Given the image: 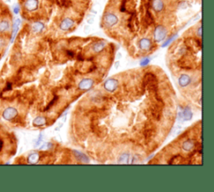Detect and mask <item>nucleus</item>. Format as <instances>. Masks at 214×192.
Here are the masks:
<instances>
[{"mask_svg": "<svg viewBox=\"0 0 214 192\" xmlns=\"http://www.w3.org/2000/svg\"><path fill=\"white\" fill-rule=\"evenodd\" d=\"M154 39L157 43L162 42L166 39L167 35V30L163 25H158L154 30Z\"/></svg>", "mask_w": 214, "mask_h": 192, "instance_id": "nucleus-1", "label": "nucleus"}, {"mask_svg": "<svg viewBox=\"0 0 214 192\" xmlns=\"http://www.w3.org/2000/svg\"><path fill=\"white\" fill-rule=\"evenodd\" d=\"M103 20H104V23L106 25L107 27H113L115 26V24H117L118 21H119V18L115 13H107L105 14L104 18H103Z\"/></svg>", "mask_w": 214, "mask_h": 192, "instance_id": "nucleus-2", "label": "nucleus"}, {"mask_svg": "<svg viewBox=\"0 0 214 192\" xmlns=\"http://www.w3.org/2000/svg\"><path fill=\"white\" fill-rule=\"evenodd\" d=\"M18 115V110L13 107H8L3 112V119L6 120H12Z\"/></svg>", "mask_w": 214, "mask_h": 192, "instance_id": "nucleus-3", "label": "nucleus"}, {"mask_svg": "<svg viewBox=\"0 0 214 192\" xmlns=\"http://www.w3.org/2000/svg\"><path fill=\"white\" fill-rule=\"evenodd\" d=\"M75 25V21L71 18H65L60 23V29L62 31H68Z\"/></svg>", "mask_w": 214, "mask_h": 192, "instance_id": "nucleus-4", "label": "nucleus"}, {"mask_svg": "<svg viewBox=\"0 0 214 192\" xmlns=\"http://www.w3.org/2000/svg\"><path fill=\"white\" fill-rule=\"evenodd\" d=\"M118 85H119V82H118L117 79H108L105 82L104 88L108 92H114L118 88Z\"/></svg>", "mask_w": 214, "mask_h": 192, "instance_id": "nucleus-5", "label": "nucleus"}, {"mask_svg": "<svg viewBox=\"0 0 214 192\" xmlns=\"http://www.w3.org/2000/svg\"><path fill=\"white\" fill-rule=\"evenodd\" d=\"M39 8V0H26L24 2V8L29 12H34Z\"/></svg>", "mask_w": 214, "mask_h": 192, "instance_id": "nucleus-6", "label": "nucleus"}, {"mask_svg": "<svg viewBox=\"0 0 214 192\" xmlns=\"http://www.w3.org/2000/svg\"><path fill=\"white\" fill-rule=\"evenodd\" d=\"M94 84V80L91 79H84L79 84V89L80 90H89Z\"/></svg>", "mask_w": 214, "mask_h": 192, "instance_id": "nucleus-7", "label": "nucleus"}, {"mask_svg": "<svg viewBox=\"0 0 214 192\" xmlns=\"http://www.w3.org/2000/svg\"><path fill=\"white\" fill-rule=\"evenodd\" d=\"M139 48L141 49V50H144V51H147L152 47V40L148 38H143L141 39L140 41L138 42Z\"/></svg>", "mask_w": 214, "mask_h": 192, "instance_id": "nucleus-8", "label": "nucleus"}, {"mask_svg": "<svg viewBox=\"0 0 214 192\" xmlns=\"http://www.w3.org/2000/svg\"><path fill=\"white\" fill-rule=\"evenodd\" d=\"M152 6L153 10L157 13L162 12L165 8V3L163 0H153L152 3Z\"/></svg>", "mask_w": 214, "mask_h": 192, "instance_id": "nucleus-9", "label": "nucleus"}, {"mask_svg": "<svg viewBox=\"0 0 214 192\" xmlns=\"http://www.w3.org/2000/svg\"><path fill=\"white\" fill-rule=\"evenodd\" d=\"M45 29V24L42 22H35L32 24V31L35 34H40Z\"/></svg>", "mask_w": 214, "mask_h": 192, "instance_id": "nucleus-10", "label": "nucleus"}, {"mask_svg": "<svg viewBox=\"0 0 214 192\" xmlns=\"http://www.w3.org/2000/svg\"><path fill=\"white\" fill-rule=\"evenodd\" d=\"M20 23H21V20L19 19V18H17V19L14 21V23H13V33H12V37H11V40H10L11 43H13V41H14V39H15L16 35H17V33H18V29H19V25H20Z\"/></svg>", "mask_w": 214, "mask_h": 192, "instance_id": "nucleus-11", "label": "nucleus"}, {"mask_svg": "<svg viewBox=\"0 0 214 192\" xmlns=\"http://www.w3.org/2000/svg\"><path fill=\"white\" fill-rule=\"evenodd\" d=\"M178 83L182 87H186L191 83V78L187 74H182L178 79Z\"/></svg>", "mask_w": 214, "mask_h": 192, "instance_id": "nucleus-12", "label": "nucleus"}, {"mask_svg": "<svg viewBox=\"0 0 214 192\" xmlns=\"http://www.w3.org/2000/svg\"><path fill=\"white\" fill-rule=\"evenodd\" d=\"M105 47V43H104V42H96V43H95L94 44H93V46H92V50H93V51L95 53H100L101 52L102 50H104Z\"/></svg>", "mask_w": 214, "mask_h": 192, "instance_id": "nucleus-13", "label": "nucleus"}, {"mask_svg": "<svg viewBox=\"0 0 214 192\" xmlns=\"http://www.w3.org/2000/svg\"><path fill=\"white\" fill-rule=\"evenodd\" d=\"M46 122H47V120H46L45 117L38 116L34 119L33 125L34 126H43V125H46Z\"/></svg>", "mask_w": 214, "mask_h": 192, "instance_id": "nucleus-14", "label": "nucleus"}, {"mask_svg": "<svg viewBox=\"0 0 214 192\" xmlns=\"http://www.w3.org/2000/svg\"><path fill=\"white\" fill-rule=\"evenodd\" d=\"M194 147V143L192 140H186L182 144V150L185 151H191Z\"/></svg>", "mask_w": 214, "mask_h": 192, "instance_id": "nucleus-15", "label": "nucleus"}, {"mask_svg": "<svg viewBox=\"0 0 214 192\" xmlns=\"http://www.w3.org/2000/svg\"><path fill=\"white\" fill-rule=\"evenodd\" d=\"M39 160V153H32L30 154L28 157V162L29 164H31V165H34V164H36Z\"/></svg>", "mask_w": 214, "mask_h": 192, "instance_id": "nucleus-16", "label": "nucleus"}, {"mask_svg": "<svg viewBox=\"0 0 214 192\" xmlns=\"http://www.w3.org/2000/svg\"><path fill=\"white\" fill-rule=\"evenodd\" d=\"M182 115L183 116V118L186 119V120H189L192 118V112L190 109V108H186L184 109V111L182 113Z\"/></svg>", "mask_w": 214, "mask_h": 192, "instance_id": "nucleus-17", "label": "nucleus"}, {"mask_svg": "<svg viewBox=\"0 0 214 192\" xmlns=\"http://www.w3.org/2000/svg\"><path fill=\"white\" fill-rule=\"evenodd\" d=\"M9 29V23L7 20H3L0 22V33H3Z\"/></svg>", "mask_w": 214, "mask_h": 192, "instance_id": "nucleus-18", "label": "nucleus"}, {"mask_svg": "<svg viewBox=\"0 0 214 192\" xmlns=\"http://www.w3.org/2000/svg\"><path fill=\"white\" fill-rule=\"evenodd\" d=\"M129 157H130V155L128 153H123L121 156H120L119 158V161H118V163L119 164H127L128 161H129Z\"/></svg>", "mask_w": 214, "mask_h": 192, "instance_id": "nucleus-19", "label": "nucleus"}, {"mask_svg": "<svg viewBox=\"0 0 214 192\" xmlns=\"http://www.w3.org/2000/svg\"><path fill=\"white\" fill-rule=\"evenodd\" d=\"M177 37H178V34H175V35H173V36L171 37L170 39H167V41L165 42L164 44H162V47L164 48V47H167V45H169V44H171V43H172V42H173V40H174V39H175V38H177Z\"/></svg>", "mask_w": 214, "mask_h": 192, "instance_id": "nucleus-20", "label": "nucleus"}, {"mask_svg": "<svg viewBox=\"0 0 214 192\" xmlns=\"http://www.w3.org/2000/svg\"><path fill=\"white\" fill-rule=\"evenodd\" d=\"M178 7H179V8H181V9H186V8H187L188 7V3L187 1H185V0L181 1L180 3H178Z\"/></svg>", "mask_w": 214, "mask_h": 192, "instance_id": "nucleus-21", "label": "nucleus"}, {"mask_svg": "<svg viewBox=\"0 0 214 192\" xmlns=\"http://www.w3.org/2000/svg\"><path fill=\"white\" fill-rule=\"evenodd\" d=\"M150 62V59L149 58H145L143 60L141 61V66H145V65H147Z\"/></svg>", "mask_w": 214, "mask_h": 192, "instance_id": "nucleus-22", "label": "nucleus"}, {"mask_svg": "<svg viewBox=\"0 0 214 192\" xmlns=\"http://www.w3.org/2000/svg\"><path fill=\"white\" fill-rule=\"evenodd\" d=\"M19 10H20L19 6H18V4H16V5L13 7V13H15V14H18V13H19Z\"/></svg>", "mask_w": 214, "mask_h": 192, "instance_id": "nucleus-23", "label": "nucleus"}, {"mask_svg": "<svg viewBox=\"0 0 214 192\" xmlns=\"http://www.w3.org/2000/svg\"><path fill=\"white\" fill-rule=\"evenodd\" d=\"M197 36L199 38H202V26L199 27L198 29H197Z\"/></svg>", "mask_w": 214, "mask_h": 192, "instance_id": "nucleus-24", "label": "nucleus"}, {"mask_svg": "<svg viewBox=\"0 0 214 192\" xmlns=\"http://www.w3.org/2000/svg\"><path fill=\"white\" fill-rule=\"evenodd\" d=\"M87 23H90V24H92V23H94V18H88V19H87Z\"/></svg>", "mask_w": 214, "mask_h": 192, "instance_id": "nucleus-25", "label": "nucleus"}, {"mask_svg": "<svg viewBox=\"0 0 214 192\" xmlns=\"http://www.w3.org/2000/svg\"><path fill=\"white\" fill-rule=\"evenodd\" d=\"M90 30V28L89 25H86V26L85 27V33H89Z\"/></svg>", "mask_w": 214, "mask_h": 192, "instance_id": "nucleus-26", "label": "nucleus"}, {"mask_svg": "<svg viewBox=\"0 0 214 192\" xmlns=\"http://www.w3.org/2000/svg\"><path fill=\"white\" fill-rule=\"evenodd\" d=\"M119 66H120V62H119V61H116V62L115 63V69H118Z\"/></svg>", "mask_w": 214, "mask_h": 192, "instance_id": "nucleus-27", "label": "nucleus"}, {"mask_svg": "<svg viewBox=\"0 0 214 192\" xmlns=\"http://www.w3.org/2000/svg\"><path fill=\"white\" fill-rule=\"evenodd\" d=\"M9 89H11V84L8 83V84H7V88H6V90H9Z\"/></svg>", "mask_w": 214, "mask_h": 192, "instance_id": "nucleus-28", "label": "nucleus"}, {"mask_svg": "<svg viewBox=\"0 0 214 192\" xmlns=\"http://www.w3.org/2000/svg\"><path fill=\"white\" fill-rule=\"evenodd\" d=\"M2 147H3V142H2V141H0V151L2 150Z\"/></svg>", "mask_w": 214, "mask_h": 192, "instance_id": "nucleus-29", "label": "nucleus"}, {"mask_svg": "<svg viewBox=\"0 0 214 192\" xmlns=\"http://www.w3.org/2000/svg\"><path fill=\"white\" fill-rule=\"evenodd\" d=\"M121 56H122V55H121V54H120V53H119V54H118V55H117V58H118V59H120V58H121Z\"/></svg>", "mask_w": 214, "mask_h": 192, "instance_id": "nucleus-30", "label": "nucleus"}]
</instances>
